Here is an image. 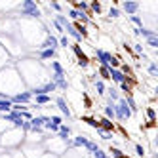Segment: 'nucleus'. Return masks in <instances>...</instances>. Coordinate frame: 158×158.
Instances as JSON below:
<instances>
[{
  "mask_svg": "<svg viewBox=\"0 0 158 158\" xmlns=\"http://www.w3.org/2000/svg\"><path fill=\"white\" fill-rule=\"evenodd\" d=\"M112 109H114V118H118V120H128L131 116V110H130V107H128L124 97H120L118 103L112 105Z\"/></svg>",
  "mask_w": 158,
  "mask_h": 158,
  "instance_id": "f257e3e1",
  "label": "nucleus"
},
{
  "mask_svg": "<svg viewBox=\"0 0 158 158\" xmlns=\"http://www.w3.org/2000/svg\"><path fill=\"white\" fill-rule=\"evenodd\" d=\"M21 14H25V15H32V17H40V10L36 8V4H35V2L27 0V2L21 4Z\"/></svg>",
  "mask_w": 158,
  "mask_h": 158,
  "instance_id": "f03ea898",
  "label": "nucleus"
},
{
  "mask_svg": "<svg viewBox=\"0 0 158 158\" xmlns=\"http://www.w3.org/2000/svg\"><path fill=\"white\" fill-rule=\"evenodd\" d=\"M10 101H12V105H14V103H15V105H19V103H21V105H29L31 101H32V94H31V92H21V94L14 95Z\"/></svg>",
  "mask_w": 158,
  "mask_h": 158,
  "instance_id": "7ed1b4c3",
  "label": "nucleus"
},
{
  "mask_svg": "<svg viewBox=\"0 0 158 158\" xmlns=\"http://www.w3.org/2000/svg\"><path fill=\"white\" fill-rule=\"evenodd\" d=\"M73 52H74V55H76V57H78V65H80V67H84V69H86V67L89 65V59L86 57V53L82 52V48L80 46H78V44H73Z\"/></svg>",
  "mask_w": 158,
  "mask_h": 158,
  "instance_id": "20e7f679",
  "label": "nucleus"
},
{
  "mask_svg": "<svg viewBox=\"0 0 158 158\" xmlns=\"http://www.w3.org/2000/svg\"><path fill=\"white\" fill-rule=\"evenodd\" d=\"M139 8H141V4H139V2H131V0H128V2H124V4H122V10H124V12H126L128 15H135Z\"/></svg>",
  "mask_w": 158,
  "mask_h": 158,
  "instance_id": "39448f33",
  "label": "nucleus"
},
{
  "mask_svg": "<svg viewBox=\"0 0 158 158\" xmlns=\"http://www.w3.org/2000/svg\"><path fill=\"white\" fill-rule=\"evenodd\" d=\"M109 74H110V78H112V80H114V82H118V84H124V82H126L128 78H130V76H126V74H124L120 69H109Z\"/></svg>",
  "mask_w": 158,
  "mask_h": 158,
  "instance_id": "423d86ee",
  "label": "nucleus"
},
{
  "mask_svg": "<svg viewBox=\"0 0 158 158\" xmlns=\"http://www.w3.org/2000/svg\"><path fill=\"white\" fill-rule=\"evenodd\" d=\"M55 103H57V107H59V110H61V114H63V116H67V118H71V116H73V112H71L69 105H67V101H65L63 97H57V99H55Z\"/></svg>",
  "mask_w": 158,
  "mask_h": 158,
  "instance_id": "0eeeda50",
  "label": "nucleus"
},
{
  "mask_svg": "<svg viewBox=\"0 0 158 158\" xmlns=\"http://www.w3.org/2000/svg\"><path fill=\"white\" fill-rule=\"evenodd\" d=\"M88 135H76L73 141H67V147H86Z\"/></svg>",
  "mask_w": 158,
  "mask_h": 158,
  "instance_id": "6e6552de",
  "label": "nucleus"
},
{
  "mask_svg": "<svg viewBox=\"0 0 158 158\" xmlns=\"http://www.w3.org/2000/svg\"><path fill=\"white\" fill-rule=\"evenodd\" d=\"M57 131H59V139H61V141H65V143H67V141L71 139V128H69V126H65V124H61Z\"/></svg>",
  "mask_w": 158,
  "mask_h": 158,
  "instance_id": "1a4fd4ad",
  "label": "nucleus"
},
{
  "mask_svg": "<svg viewBox=\"0 0 158 158\" xmlns=\"http://www.w3.org/2000/svg\"><path fill=\"white\" fill-rule=\"evenodd\" d=\"M65 31L69 32V36H73V38H74L76 42H82V40H84V36H82L80 32H78V31H76V29L73 27V23H71V25H67V27H65Z\"/></svg>",
  "mask_w": 158,
  "mask_h": 158,
  "instance_id": "9d476101",
  "label": "nucleus"
},
{
  "mask_svg": "<svg viewBox=\"0 0 158 158\" xmlns=\"http://www.w3.org/2000/svg\"><path fill=\"white\" fill-rule=\"evenodd\" d=\"M12 110V101L10 99H0V114H8Z\"/></svg>",
  "mask_w": 158,
  "mask_h": 158,
  "instance_id": "9b49d317",
  "label": "nucleus"
},
{
  "mask_svg": "<svg viewBox=\"0 0 158 158\" xmlns=\"http://www.w3.org/2000/svg\"><path fill=\"white\" fill-rule=\"evenodd\" d=\"M35 103H36V107L38 105H48V103H52V97L50 95H35Z\"/></svg>",
  "mask_w": 158,
  "mask_h": 158,
  "instance_id": "f8f14e48",
  "label": "nucleus"
},
{
  "mask_svg": "<svg viewBox=\"0 0 158 158\" xmlns=\"http://www.w3.org/2000/svg\"><path fill=\"white\" fill-rule=\"evenodd\" d=\"M53 55H55V50H48V48H46V50H42V52L38 53V57H40V59H52Z\"/></svg>",
  "mask_w": 158,
  "mask_h": 158,
  "instance_id": "ddd939ff",
  "label": "nucleus"
},
{
  "mask_svg": "<svg viewBox=\"0 0 158 158\" xmlns=\"http://www.w3.org/2000/svg\"><path fill=\"white\" fill-rule=\"evenodd\" d=\"M103 112H105V118L107 120H114V109H112V105H107Z\"/></svg>",
  "mask_w": 158,
  "mask_h": 158,
  "instance_id": "4468645a",
  "label": "nucleus"
},
{
  "mask_svg": "<svg viewBox=\"0 0 158 158\" xmlns=\"http://www.w3.org/2000/svg\"><path fill=\"white\" fill-rule=\"evenodd\" d=\"M82 120H84V122H88V124H89V126H92V128L99 130V120H95V118H92V116H84Z\"/></svg>",
  "mask_w": 158,
  "mask_h": 158,
  "instance_id": "2eb2a0df",
  "label": "nucleus"
},
{
  "mask_svg": "<svg viewBox=\"0 0 158 158\" xmlns=\"http://www.w3.org/2000/svg\"><path fill=\"white\" fill-rule=\"evenodd\" d=\"M130 21H131V23H135V25H137V29H143V19H141L137 14H135V15H130Z\"/></svg>",
  "mask_w": 158,
  "mask_h": 158,
  "instance_id": "dca6fc26",
  "label": "nucleus"
},
{
  "mask_svg": "<svg viewBox=\"0 0 158 158\" xmlns=\"http://www.w3.org/2000/svg\"><path fill=\"white\" fill-rule=\"evenodd\" d=\"M109 152H112V158H128V154H124L120 149H112V147H110Z\"/></svg>",
  "mask_w": 158,
  "mask_h": 158,
  "instance_id": "f3484780",
  "label": "nucleus"
},
{
  "mask_svg": "<svg viewBox=\"0 0 158 158\" xmlns=\"http://www.w3.org/2000/svg\"><path fill=\"white\" fill-rule=\"evenodd\" d=\"M95 89H97L99 95H103L105 94V82L103 80H95Z\"/></svg>",
  "mask_w": 158,
  "mask_h": 158,
  "instance_id": "a211bd4d",
  "label": "nucleus"
},
{
  "mask_svg": "<svg viewBox=\"0 0 158 158\" xmlns=\"http://www.w3.org/2000/svg\"><path fill=\"white\" fill-rule=\"evenodd\" d=\"M99 74H101V78H103V80H109V78H110L109 67H99Z\"/></svg>",
  "mask_w": 158,
  "mask_h": 158,
  "instance_id": "6ab92c4d",
  "label": "nucleus"
},
{
  "mask_svg": "<svg viewBox=\"0 0 158 158\" xmlns=\"http://www.w3.org/2000/svg\"><path fill=\"white\" fill-rule=\"evenodd\" d=\"M147 44H149L151 48H158V38H156V35H152V36L147 38Z\"/></svg>",
  "mask_w": 158,
  "mask_h": 158,
  "instance_id": "aec40b11",
  "label": "nucleus"
},
{
  "mask_svg": "<svg viewBox=\"0 0 158 158\" xmlns=\"http://www.w3.org/2000/svg\"><path fill=\"white\" fill-rule=\"evenodd\" d=\"M133 149H135V154H137L139 158H143V156H145V149H143V145L135 143V147H133Z\"/></svg>",
  "mask_w": 158,
  "mask_h": 158,
  "instance_id": "412c9836",
  "label": "nucleus"
},
{
  "mask_svg": "<svg viewBox=\"0 0 158 158\" xmlns=\"http://www.w3.org/2000/svg\"><path fill=\"white\" fill-rule=\"evenodd\" d=\"M57 42H59V46H61V48H69V46H71V40L67 38V36H61Z\"/></svg>",
  "mask_w": 158,
  "mask_h": 158,
  "instance_id": "4be33fe9",
  "label": "nucleus"
},
{
  "mask_svg": "<svg viewBox=\"0 0 158 158\" xmlns=\"http://www.w3.org/2000/svg\"><path fill=\"white\" fill-rule=\"evenodd\" d=\"M147 116H149V122H154V120H156V112H154V109H152V107L147 109Z\"/></svg>",
  "mask_w": 158,
  "mask_h": 158,
  "instance_id": "5701e85b",
  "label": "nucleus"
},
{
  "mask_svg": "<svg viewBox=\"0 0 158 158\" xmlns=\"http://www.w3.org/2000/svg\"><path fill=\"white\" fill-rule=\"evenodd\" d=\"M109 15H110V17H120V10H118V8H110V10H109Z\"/></svg>",
  "mask_w": 158,
  "mask_h": 158,
  "instance_id": "b1692460",
  "label": "nucleus"
},
{
  "mask_svg": "<svg viewBox=\"0 0 158 158\" xmlns=\"http://www.w3.org/2000/svg\"><path fill=\"white\" fill-rule=\"evenodd\" d=\"M149 73H151L152 76H156V74H158V69H156V63H154V61L149 65Z\"/></svg>",
  "mask_w": 158,
  "mask_h": 158,
  "instance_id": "393cba45",
  "label": "nucleus"
},
{
  "mask_svg": "<svg viewBox=\"0 0 158 158\" xmlns=\"http://www.w3.org/2000/svg\"><path fill=\"white\" fill-rule=\"evenodd\" d=\"M50 8H52V10H55L57 14H63V12H61L63 8H61V4H57V2H52V4H50Z\"/></svg>",
  "mask_w": 158,
  "mask_h": 158,
  "instance_id": "a878e982",
  "label": "nucleus"
},
{
  "mask_svg": "<svg viewBox=\"0 0 158 158\" xmlns=\"http://www.w3.org/2000/svg\"><path fill=\"white\" fill-rule=\"evenodd\" d=\"M89 8H92V12H101V4L99 2H92V4H89Z\"/></svg>",
  "mask_w": 158,
  "mask_h": 158,
  "instance_id": "bb28decb",
  "label": "nucleus"
},
{
  "mask_svg": "<svg viewBox=\"0 0 158 158\" xmlns=\"http://www.w3.org/2000/svg\"><path fill=\"white\" fill-rule=\"evenodd\" d=\"M120 88H122V89H124L126 94H130V92H131V86H130V82H128V80L124 82V84H120Z\"/></svg>",
  "mask_w": 158,
  "mask_h": 158,
  "instance_id": "cd10ccee",
  "label": "nucleus"
},
{
  "mask_svg": "<svg viewBox=\"0 0 158 158\" xmlns=\"http://www.w3.org/2000/svg\"><path fill=\"white\" fill-rule=\"evenodd\" d=\"M109 95H110V101H112V99H120V97H118V92H116V89H112V88L109 89Z\"/></svg>",
  "mask_w": 158,
  "mask_h": 158,
  "instance_id": "c85d7f7f",
  "label": "nucleus"
},
{
  "mask_svg": "<svg viewBox=\"0 0 158 158\" xmlns=\"http://www.w3.org/2000/svg\"><path fill=\"white\" fill-rule=\"evenodd\" d=\"M78 15H80V12H76V10H71L69 12V19H78Z\"/></svg>",
  "mask_w": 158,
  "mask_h": 158,
  "instance_id": "c756f323",
  "label": "nucleus"
},
{
  "mask_svg": "<svg viewBox=\"0 0 158 158\" xmlns=\"http://www.w3.org/2000/svg\"><path fill=\"white\" fill-rule=\"evenodd\" d=\"M94 158H107V156H105V152L101 151V149H97V151L94 152Z\"/></svg>",
  "mask_w": 158,
  "mask_h": 158,
  "instance_id": "7c9ffc66",
  "label": "nucleus"
},
{
  "mask_svg": "<svg viewBox=\"0 0 158 158\" xmlns=\"http://www.w3.org/2000/svg\"><path fill=\"white\" fill-rule=\"evenodd\" d=\"M133 50H135V53H141V52H143V46H141V44H135Z\"/></svg>",
  "mask_w": 158,
  "mask_h": 158,
  "instance_id": "2f4dec72",
  "label": "nucleus"
},
{
  "mask_svg": "<svg viewBox=\"0 0 158 158\" xmlns=\"http://www.w3.org/2000/svg\"><path fill=\"white\" fill-rule=\"evenodd\" d=\"M44 158H55V156H52V154L48 152V154H44Z\"/></svg>",
  "mask_w": 158,
  "mask_h": 158,
  "instance_id": "473e14b6",
  "label": "nucleus"
},
{
  "mask_svg": "<svg viewBox=\"0 0 158 158\" xmlns=\"http://www.w3.org/2000/svg\"><path fill=\"white\" fill-rule=\"evenodd\" d=\"M0 120H2V114H0Z\"/></svg>",
  "mask_w": 158,
  "mask_h": 158,
  "instance_id": "72a5a7b5",
  "label": "nucleus"
}]
</instances>
